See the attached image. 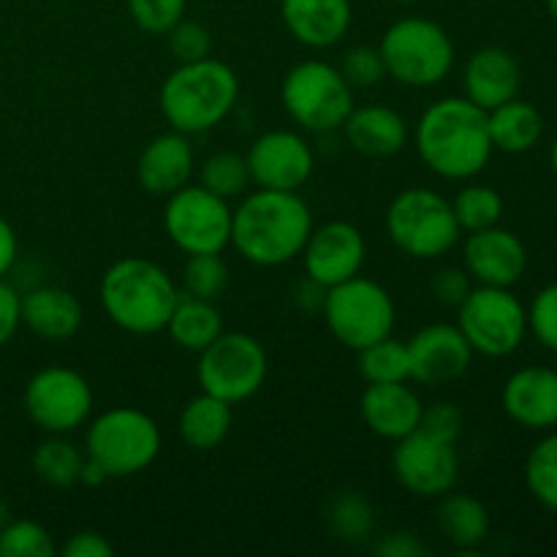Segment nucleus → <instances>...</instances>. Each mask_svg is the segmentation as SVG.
Returning a JSON list of instances; mask_svg holds the SVG:
<instances>
[{
  "label": "nucleus",
  "mask_w": 557,
  "mask_h": 557,
  "mask_svg": "<svg viewBox=\"0 0 557 557\" xmlns=\"http://www.w3.org/2000/svg\"><path fill=\"white\" fill-rule=\"evenodd\" d=\"M392 3H403V5H408V3H419V0H392Z\"/></svg>",
  "instance_id": "obj_53"
},
{
  "label": "nucleus",
  "mask_w": 557,
  "mask_h": 557,
  "mask_svg": "<svg viewBox=\"0 0 557 557\" xmlns=\"http://www.w3.org/2000/svg\"><path fill=\"white\" fill-rule=\"evenodd\" d=\"M239 101V79L223 60L205 58L180 63L163 79L158 107L166 123L185 136L207 134L234 112Z\"/></svg>",
  "instance_id": "obj_4"
},
{
  "label": "nucleus",
  "mask_w": 557,
  "mask_h": 557,
  "mask_svg": "<svg viewBox=\"0 0 557 557\" xmlns=\"http://www.w3.org/2000/svg\"><path fill=\"white\" fill-rule=\"evenodd\" d=\"M341 131L348 147L368 158H392L406 150L408 145L406 117L384 103L354 107Z\"/></svg>",
  "instance_id": "obj_24"
},
{
  "label": "nucleus",
  "mask_w": 557,
  "mask_h": 557,
  "mask_svg": "<svg viewBox=\"0 0 557 557\" xmlns=\"http://www.w3.org/2000/svg\"><path fill=\"white\" fill-rule=\"evenodd\" d=\"M343 79L351 85V90H370V87L381 85L386 76L384 58H381L379 47H351L341 60Z\"/></svg>",
  "instance_id": "obj_39"
},
{
  "label": "nucleus",
  "mask_w": 557,
  "mask_h": 557,
  "mask_svg": "<svg viewBox=\"0 0 557 557\" xmlns=\"http://www.w3.org/2000/svg\"><path fill=\"white\" fill-rule=\"evenodd\" d=\"M386 76L406 87H435L451 74L455 44L451 36L433 20L406 16L392 22L379 44Z\"/></svg>",
  "instance_id": "obj_6"
},
{
  "label": "nucleus",
  "mask_w": 557,
  "mask_h": 557,
  "mask_svg": "<svg viewBox=\"0 0 557 557\" xmlns=\"http://www.w3.org/2000/svg\"><path fill=\"white\" fill-rule=\"evenodd\" d=\"M169 36V52L174 54L177 63H196V60H205L212 54V36L201 22L194 20H180Z\"/></svg>",
  "instance_id": "obj_40"
},
{
  "label": "nucleus",
  "mask_w": 557,
  "mask_h": 557,
  "mask_svg": "<svg viewBox=\"0 0 557 557\" xmlns=\"http://www.w3.org/2000/svg\"><path fill=\"white\" fill-rule=\"evenodd\" d=\"M438 520L441 533L446 542L455 544L457 549H479L490 536V511L479 498L466 493H446L441 495Z\"/></svg>",
  "instance_id": "obj_28"
},
{
  "label": "nucleus",
  "mask_w": 557,
  "mask_h": 557,
  "mask_svg": "<svg viewBox=\"0 0 557 557\" xmlns=\"http://www.w3.org/2000/svg\"><path fill=\"white\" fill-rule=\"evenodd\" d=\"M194 147L180 131L158 134L145 145L136 161V180L152 196H172L194 177Z\"/></svg>",
  "instance_id": "obj_21"
},
{
  "label": "nucleus",
  "mask_w": 557,
  "mask_h": 557,
  "mask_svg": "<svg viewBox=\"0 0 557 557\" xmlns=\"http://www.w3.org/2000/svg\"><path fill=\"white\" fill-rule=\"evenodd\" d=\"M250 183L270 190H299L315 169L313 147L297 131H267L245 152Z\"/></svg>",
  "instance_id": "obj_15"
},
{
  "label": "nucleus",
  "mask_w": 557,
  "mask_h": 557,
  "mask_svg": "<svg viewBox=\"0 0 557 557\" xmlns=\"http://www.w3.org/2000/svg\"><path fill=\"white\" fill-rule=\"evenodd\" d=\"M188 0H128V14L136 27L150 36H166L185 16Z\"/></svg>",
  "instance_id": "obj_38"
},
{
  "label": "nucleus",
  "mask_w": 557,
  "mask_h": 557,
  "mask_svg": "<svg viewBox=\"0 0 557 557\" xmlns=\"http://www.w3.org/2000/svg\"><path fill=\"white\" fill-rule=\"evenodd\" d=\"M547 9H549V14H553V20L557 22V0H547Z\"/></svg>",
  "instance_id": "obj_52"
},
{
  "label": "nucleus",
  "mask_w": 557,
  "mask_h": 557,
  "mask_svg": "<svg viewBox=\"0 0 557 557\" xmlns=\"http://www.w3.org/2000/svg\"><path fill=\"white\" fill-rule=\"evenodd\" d=\"M281 16L294 41L330 49L346 38L354 22L351 0H281Z\"/></svg>",
  "instance_id": "obj_22"
},
{
  "label": "nucleus",
  "mask_w": 557,
  "mask_h": 557,
  "mask_svg": "<svg viewBox=\"0 0 557 557\" xmlns=\"http://www.w3.org/2000/svg\"><path fill=\"white\" fill-rule=\"evenodd\" d=\"M471 288L473 281L466 272V267H444V270L435 272L433 281H430V294L435 297V302L455 310L466 302Z\"/></svg>",
  "instance_id": "obj_43"
},
{
  "label": "nucleus",
  "mask_w": 557,
  "mask_h": 557,
  "mask_svg": "<svg viewBox=\"0 0 557 557\" xmlns=\"http://www.w3.org/2000/svg\"><path fill=\"white\" fill-rule=\"evenodd\" d=\"M392 471L406 493L435 500L455 490L460 479V457L449 441L433 438L424 430H413L406 438L395 441Z\"/></svg>",
  "instance_id": "obj_14"
},
{
  "label": "nucleus",
  "mask_w": 557,
  "mask_h": 557,
  "mask_svg": "<svg viewBox=\"0 0 557 557\" xmlns=\"http://www.w3.org/2000/svg\"><path fill=\"white\" fill-rule=\"evenodd\" d=\"M408 346L411 381L424 386H446L468 373L473 362V348L457 330V324H430L419 330Z\"/></svg>",
  "instance_id": "obj_17"
},
{
  "label": "nucleus",
  "mask_w": 557,
  "mask_h": 557,
  "mask_svg": "<svg viewBox=\"0 0 557 557\" xmlns=\"http://www.w3.org/2000/svg\"><path fill=\"white\" fill-rule=\"evenodd\" d=\"M65 557H112L114 547L107 536L96 531H79L60 549Z\"/></svg>",
  "instance_id": "obj_45"
},
{
  "label": "nucleus",
  "mask_w": 557,
  "mask_h": 557,
  "mask_svg": "<svg viewBox=\"0 0 557 557\" xmlns=\"http://www.w3.org/2000/svg\"><path fill=\"white\" fill-rule=\"evenodd\" d=\"M460 232H479V228L498 226L504 218V196L490 185H466L451 201Z\"/></svg>",
  "instance_id": "obj_32"
},
{
  "label": "nucleus",
  "mask_w": 557,
  "mask_h": 557,
  "mask_svg": "<svg viewBox=\"0 0 557 557\" xmlns=\"http://www.w3.org/2000/svg\"><path fill=\"white\" fill-rule=\"evenodd\" d=\"M199 185H205L207 190H212L221 199L243 196L250 185L248 161L239 152H212L199 169Z\"/></svg>",
  "instance_id": "obj_34"
},
{
  "label": "nucleus",
  "mask_w": 557,
  "mask_h": 557,
  "mask_svg": "<svg viewBox=\"0 0 557 557\" xmlns=\"http://www.w3.org/2000/svg\"><path fill=\"white\" fill-rule=\"evenodd\" d=\"M487 128L495 150L520 156V152L533 150L539 145L544 134V117L533 103L511 98V101L490 109Z\"/></svg>",
  "instance_id": "obj_27"
},
{
  "label": "nucleus",
  "mask_w": 557,
  "mask_h": 557,
  "mask_svg": "<svg viewBox=\"0 0 557 557\" xmlns=\"http://www.w3.org/2000/svg\"><path fill=\"white\" fill-rule=\"evenodd\" d=\"M85 460V449L71 444L65 435H49L44 444L36 446L30 457L36 476L47 482L49 487H74V484H79Z\"/></svg>",
  "instance_id": "obj_30"
},
{
  "label": "nucleus",
  "mask_w": 557,
  "mask_h": 557,
  "mask_svg": "<svg viewBox=\"0 0 557 557\" xmlns=\"http://www.w3.org/2000/svg\"><path fill=\"white\" fill-rule=\"evenodd\" d=\"M462 428H466V417H462V411L455 403H433V406H424L419 430H424L433 438L457 444V438L462 435Z\"/></svg>",
  "instance_id": "obj_42"
},
{
  "label": "nucleus",
  "mask_w": 557,
  "mask_h": 557,
  "mask_svg": "<svg viewBox=\"0 0 557 557\" xmlns=\"http://www.w3.org/2000/svg\"><path fill=\"white\" fill-rule=\"evenodd\" d=\"M16 256H20V239L11 223L0 215V277L9 275L11 267L16 264Z\"/></svg>",
  "instance_id": "obj_47"
},
{
  "label": "nucleus",
  "mask_w": 557,
  "mask_h": 557,
  "mask_svg": "<svg viewBox=\"0 0 557 557\" xmlns=\"http://www.w3.org/2000/svg\"><path fill=\"white\" fill-rule=\"evenodd\" d=\"M20 297L22 294H16V288L11 286V283H5V277H0V348H3L22 326Z\"/></svg>",
  "instance_id": "obj_44"
},
{
  "label": "nucleus",
  "mask_w": 557,
  "mask_h": 557,
  "mask_svg": "<svg viewBox=\"0 0 557 557\" xmlns=\"http://www.w3.org/2000/svg\"><path fill=\"white\" fill-rule=\"evenodd\" d=\"M281 101L288 117L313 134L341 131L354 109V90L341 69L324 60H302L281 85Z\"/></svg>",
  "instance_id": "obj_8"
},
{
  "label": "nucleus",
  "mask_w": 557,
  "mask_h": 557,
  "mask_svg": "<svg viewBox=\"0 0 557 557\" xmlns=\"http://www.w3.org/2000/svg\"><path fill=\"white\" fill-rule=\"evenodd\" d=\"M549 166H553V172H555V177H557V136H555L553 147H549Z\"/></svg>",
  "instance_id": "obj_50"
},
{
  "label": "nucleus",
  "mask_w": 557,
  "mask_h": 557,
  "mask_svg": "<svg viewBox=\"0 0 557 557\" xmlns=\"http://www.w3.org/2000/svg\"><path fill=\"white\" fill-rule=\"evenodd\" d=\"M326 326L341 346L351 351L373 346L395 332L397 308L392 294L370 277H351L346 283L326 288L324 297Z\"/></svg>",
  "instance_id": "obj_9"
},
{
  "label": "nucleus",
  "mask_w": 557,
  "mask_h": 557,
  "mask_svg": "<svg viewBox=\"0 0 557 557\" xmlns=\"http://www.w3.org/2000/svg\"><path fill=\"white\" fill-rule=\"evenodd\" d=\"M234 406H228L221 397H212L207 392L190 397L183 406L177 419V433L185 446L196 451H210L226 441L234 422Z\"/></svg>",
  "instance_id": "obj_26"
},
{
  "label": "nucleus",
  "mask_w": 557,
  "mask_h": 557,
  "mask_svg": "<svg viewBox=\"0 0 557 557\" xmlns=\"http://www.w3.org/2000/svg\"><path fill=\"white\" fill-rule=\"evenodd\" d=\"M20 319L41 341L63 343L82 330L85 310L69 288L38 286L20 297Z\"/></svg>",
  "instance_id": "obj_25"
},
{
  "label": "nucleus",
  "mask_w": 557,
  "mask_h": 557,
  "mask_svg": "<svg viewBox=\"0 0 557 557\" xmlns=\"http://www.w3.org/2000/svg\"><path fill=\"white\" fill-rule=\"evenodd\" d=\"M166 332L180 348L201 354L223 332V313L212 299H199L180 292L177 305L169 315Z\"/></svg>",
  "instance_id": "obj_29"
},
{
  "label": "nucleus",
  "mask_w": 557,
  "mask_h": 557,
  "mask_svg": "<svg viewBox=\"0 0 557 557\" xmlns=\"http://www.w3.org/2000/svg\"><path fill=\"white\" fill-rule=\"evenodd\" d=\"M228 288V264L221 253H194L183 267V294L199 299H218Z\"/></svg>",
  "instance_id": "obj_36"
},
{
  "label": "nucleus",
  "mask_w": 557,
  "mask_h": 557,
  "mask_svg": "<svg viewBox=\"0 0 557 557\" xmlns=\"http://www.w3.org/2000/svg\"><path fill=\"white\" fill-rule=\"evenodd\" d=\"M462 92L484 112L511 101L520 92V63L504 47L476 49L462 69Z\"/></svg>",
  "instance_id": "obj_23"
},
{
  "label": "nucleus",
  "mask_w": 557,
  "mask_h": 557,
  "mask_svg": "<svg viewBox=\"0 0 557 557\" xmlns=\"http://www.w3.org/2000/svg\"><path fill=\"white\" fill-rule=\"evenodd\" d=\"M364 261H368L364 234L348 221H330L313 226L302 248L305 275L324 288L362 275Z\"/></svg>",
  "instance_id": "obj_16"
},
{
  "label": "nucleus",
  "mask_w": 557,
  "mask_h": 557,
  "mask_svg": "<svg viewBox=\"0 0 557 557\" xmlns=\"http://www.w3.org/2000/svg\"><path fill=\"white\" fill-rule=\"evenodd\" d=\"M457 330L473 354L490 359L509 357L528 335V310L511 288L473 286L457 308Z\"/></svg>",
  "instance_id": "obj_11"
},
{
  "label": "nucleus",
  "mask_w": 557,
  "mask_h": 557,
  "mask_svg": "<svg viewBox=\"0 0 557 557\" xmlns=\"http://www.w3.org/2000/svg\"><path fill=\"white\" fill-rule=\"evenodd\" d=\"M326 520H330V531L346 544L364 542L373 533L375 525L370 500L364 495L354 493V490L335 495V500L330 504V511H326Z\"/></svg>",
  "instance_id": "obj_33"
},
{
  "label": "nucleus",
  "mask_w": 557,
  "mask_h": 557,
  "mask_svg": "<svg viewBox=\"0 0 557 557\" xmlns=\"http://www.w3.org/2000/svg\"><path fill=\"white\" fill-rule=\"evenodd\" d=\"M359 354V375L364 384H400L411 379V362H408V346L395 337L373 343Z\"/></svg>",
  "instance_id": "obj_31"
},
{
  "label": "nucleus",
  "mask_w": 557,
  "mask_h": 557,
  "mask_svg": "<svg viewBox=\"0 0 557 557\" xmlns=\"http://www.w3.org/2000/svg\"><path fill=\"white\" fill-rule=\"evenodd\" d=\"M424 553H428V547L413 533L406 531L389 533L375 544V555L381 557H422Z\"/></svg>",
  "instance_id": "obj_46"
},
{
  "label": "nucleus",
  "mask_w": 557,
  "mask_h": 557,
  "mask_svg": "<svg viewBox=\"0 0 557 557\" xmlns=\"http://www.w3.org/2000/svg\"><path fill=\"white\" fill-rule=\"evenodd\" d=\"M506 417L525 430L557 428V370L522 368L509 375L500 392Z\"/></svg>",
  "instance_id": "obj_19"
},
{
  "label": "nucleus",
  "mask_w": 557,
  "mask_h": 557,
  "mask_svg": "<svg viewBox=\"0 0 557 557\" xmlns=\"http://www.w3.org/2000/svg\"><path fill=\"white\" fill-rule=\"evenodd\" d=\"M270 359L264 346L248 332L223 330L196 362V379L201 392L221 397L228 406L250 400L264 386Z\"/></svg>",
  "instance_id": "obj_10"
},
{
  "label": "nucleus",
  "mask_w": 557,
  "mask_h": 557,
  "mask_svg": "<svg viewBox=\"0 0 557 557\" xmlns=\"http://www.w3.org/2000/svg\"><path fill=\"white\" fill-rule=\"evenodd\" d=\"M462 261L471 281L479 286L511 288L528 270V250L515 232L498 226L468 232Z\"/></svg>",
  "instance_id": "obj_18"
},
{
  "label": "nucleus",
  "mask_w": 557,
  "mask_h": 557,
  "mask_svg": "<svg viewBox=\"0 0 557 557\" xmlns=\"http://www.w3.org/2000/svg\"><path fill=\"white\" fill-rule=\"evenodd\" d=\"M161 428L150 413L117 406L92 419L85 435V455L109 479H125L147 471L161 455Z\"/></svg>",
  "instance_id": "obj_5"
},
{
  "label": "nucleus",
  "mask_w": 557,
  "mask_h": 557,
  "mask_svg": "<svg viewBox=\"0 0 557 557\" xmlns=\"http://www.w3.org/2000/svg\"><path fill=\"white\" fill-rule=\"evenodd\" d=\"M107 473H103V468L98 466V462H92L90 457L85 460V466H82V476H79V484H85V487H98V484L107 482Z\"/></svg>",
  "instance_id": "obj_49"
},
{
  "label": "nucleus",
  "mask_w": 557,
  "mask_h": 557,
  "mask_svg": "<svg viewBox=\"0 0 557 557\" xmlns=\"http://www.w3.org/2000/svg\"><path fill=\"white\" fill-rule=\"evenodd\" d=\"M52 536L33 520H9L0 528V557H52Z\"/></svg>",
  "instance_id": "obj_37"
},
{
  "label": "nucleus",
  "mask_w": 557,
  "mask_h": 557,
  "mask_svg": "<svg viewBox=\"0 0 557 557\" xmlns=\"http://www.w3.org/2000/svg\"><path fill=\"white\" fill-rule=\"evenodd\" d=\"M232 215L228 199H221L205 185H185L166 196L163 232L185 256L223 253L232 245Z\"/></svg>",
  "instance_id": "obj_12"
},
{
  "label": "nucleus",
  "mask_w": 557,
  "mask_h": 557,
  "mask_svg": "<svg viewBox=\"0 0 557 557\" xmlns=\"http://www.w3.org/2000/svg\"><path fill=\"white\" fill-rule=\"evenodd\" d=\"M5 522H9V506H5L3 500H0V528H3Z\"/></svg>",
  "instance_id": "obj_51"
},
{
  "label": "nucleus",
  "mask_w": 557,
  "mask_h": 557,
  "mask_svg": "<svg viewBox=\"0 0 557 557\" xmlns=\"http://www.w3.org/2000/svg\"><path fill=\"white\" fill-rule=\"evenodd\" d=\"M528 330L547 351L557 354V283H549L528 308Z\"/></svg>",
  "instance_id": "obj_41"
},
{
  "label": "nucleus",
  "mask_w": 557,
  "mask_h": 557,
  "mask_svg": "<svg viewBox=\"0 0 557 557\" xmlns=\"http://www.w3.org/2000/svg\"><path fill=\"white\" fill-rule=\"evenodd\" d=\"M324 297H326V288L319 286L315 281H310V277H305V281L297 286V292H294V302H297V308L308 310V313H315V310L324 308Z\"/></svg>",
  "instance_id": "obj_48"
},
{
  "label": "nucleus",
  "mask_w": 557,
  "mask_h": 557,
  "mask_svg": "<svg viewBox=\"0 0 557 557\" xmlns=\"http://www.w3.org/2000/svg\"><path fill=\"white\" fill-rule=\"evenodd\" d=\"M525 484L544 509L557 511V433L544 435L525 460Z\"/></svg>",
  "instance_id": "obj_35"
},
{
  "label": "nucleus",
  "mask_w": 557,
  "mask_h": 557,
  "mask_svg": "<svg viewBox=\"0 0 557 557\" xmlns=\"http://www.w3.org/2000/svg\"><path fill=\"white\" fill-rule=\"evenodd\" d=\"M386 234L411 259H441L460 243L451 201L433 188H406L386 207Z\"/></svg>",
  "instance_id": "obj_7"
},
{
  "label": "nucleus",
  "mask_w": 557,
  "mask_h": 557,
  "mask_svg": "<svg viewBox=\"0 0 557 557\" xmlns=\"http://www.w3.org/2000/svg\"><path fill=\"white\" fill-rule=\"evenodd\" d=\"M413 145L424 166L444 180H473L484 172L495 147L487 112L466 96L438 98L417 120Z\"/></svg>",
  "instance_id": "obj_1"
},
{
  "label": "nucleus",
  "mask_w": 557,
  "mask_h": 557,
  "mask_svg": "<svg viewBox=\"0 0 557 557\" xmlns=\"http://www.w3.org/2000/svg\"><path fill=\"white\" fill-rule=\"evenodd\" d=\"M313 212L299 190L256 188L232 215V245L248 264L283 267L302 256Z\"/></svg>",
  "instance_id": "obj_2"
},
{
  "label": "nucleus",
  "mask_w": 557,
  "mask_h": 557,
  "mask_svg": "<svg viewBox=\"0 0 557 557\" xmlns=\"http://www.w3.org/2000/svg\"><path fill=\"white\" fill-rule=\"evenodd\" d=\"M25 413L49 435H69L85 428L92 413V389L74 368H44L25 384Z\"/></svg>",
  "instance_id": "obj_13"
},
{
  "label": "nucleus",
  "mask_w": 557,
  "mask_h": 557,
  "mask_svg": "<svg viewBox=\"0 0 557 557\" xmlns=\"http://www.w3.org/2000/svg\"><path fill=\"white\" fill-rule=\"evenodd\" d=\"M98 297L117 330L128 335H158L166 330L180 288L161 264L141 256H125L103 272Z\"/></svg>",
  "instance_id": "obj_3"
},
{
  "label": "nucleus",
  "mask_w": 557,
  "mask_h": 557,
  "mask_svg": "<svg viewBox=\"0 0 557 557\" xmlns=\"http://www.w3.org/2000/svg\"><path fill=\"white\" fill-rule=\"evenodd\" d=\"M424 403L419 400L417 392L400 384H368V389L359 397V413H362L364 428L384 441H400L419 430L422 422Z\"/></svg>",
  "instance_id": "obj_20"
}]
</instances>
